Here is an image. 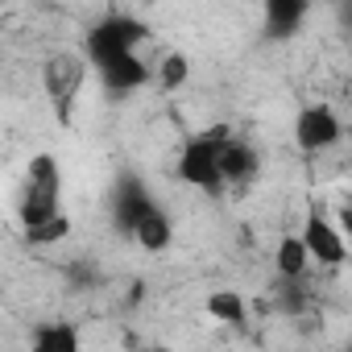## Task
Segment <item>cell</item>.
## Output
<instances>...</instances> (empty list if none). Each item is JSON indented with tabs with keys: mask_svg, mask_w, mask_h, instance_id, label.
Returning a JSON list of instances; mask_svg holds the SVG:
<instances>
[{
	"mask_svg": "<svg viewBox=\"0 0 352 352\" xmlns=\"http://www.w3.org/2000/svg\"><path fill=\"white\" fill-rule=\"evenodd\" d=\"M58 204H63V170H58L54 153H34L25 166V187H21V204H17L21 228L58 216L63 212Z\"/></svg>",
	"mask_w": 352,
	"mask_h": 352,
	"instance_id": "6da1fadb",
	"label": "cell"
},
{
	"mask_svg": "<svg viewBox=\"0 0 352 352\" xmlns=\"http://www.w3.org/2000/svg\"><path fill=\"white\" fill-rule=\"evenodd\" d=\"M232 137V129L228 124H216V129H208V133H199V137H191L187 145H183V153H179V179L187 183V187H199V191H208V195H220L228 183H224V170H220V149H224V141Z\"/></svg>",
	"mask_w": 352,
	"mask_h": 352,
	"instance_id": "7a4b0ae2",
	"label": "cell"
},
{
	"mask_svg": "<svg viewBox=\"0 0 352 352\" xmlns=\"http://www.w3.org/2000/svg\"><path fill=\"white\" fill-rule=\"evenodd\" d=\"M87 63H91V58H83V54H67V50L46 58L42 87H46V100H50V108H54V116H58L63 124H67L71 112H75V100H79L83 79H87Z\"/></svg>",
	"mask_w": 352,
	"mask_h": 352,
	"instance_id": "3957f363",
	"label": "cell"
},
{
	"mask_svg": "<svg viewBox=\"0 0 352 352\" xmlns=\"http://www.w3.org/2000/svg\"><path fill=\"white\" fill-rule=\"evenodd\" d=\"M141 38H145V30H141L137 21H129V17H108V21H100V25L87 34V58H91V67L100 71V67H108V63L133 54Z\"/></svg>",
	"mask_w": 352,
	"mask_h": 352,
	"instance_id": "277c9868",
	"label": "cell"
},
{
	"mask_svg": "<svg viewBox=\"0 0 352 352\" xmlns=\"http://www.w3.org/2000/svg\"><path fill=\"white\" fill-rule=\"evenodd\" d=\"M302 241H307V249H311V261L323 265V270H336V265L348 261V236H344L340 220H331V216L319 212V208L307 216V224H302Z\"/></svg>",
	"mask_w": 352,
	"mask_h": 352,
	"instance_id": "5b68a950",
	"label": "cell"
},
{
	"mask_svg": "<svg viewBox=\"0 0 352 352\" xmlns=\"http://www.w3.org/2000/svg\"><path fill=\"white\" fill-rule=\"evenodd\" d=\"M294 141H298V149H307V153L331 149V145L340 141V116H336L327 104H307V108H298V116H294Z\"/></svg>",
	"mask_w": 352,
	"mask_h": 352,
	"instance_id": "8992f818",
	"label": "cell"
},
{
	"mask_svg": "<svg viewBox=\"0 0 352 352\" xmlns=\"http://www.w3.org/2000/svg\"><path fill=\"white\" fill-rule=\"evenodd\" d=\"M149 208H153V195L145 191V183L141 179H124L116 187V195H112V224H116V232L120 236H133L137 224H141V216Z\"/></svg>",
	"mask_w": 352,
	"mask_h": 352,
	"instance_id": "52a82bcc",
	"label": "cell"
},
{
	"mask_svg": "<svg viewBox=\"0 0 352 352\" xmlns=\"http://www.w3.org/2000/svg\"><path fill=\"white\" fill-rule=\"evenodd\" d=\"M149 67L141 63V54L133 50V54H124V58H116V63H108V67H100V79H104V91H108V100H124V96H133L137 87H145L149 83Z\"/></svg>",
	"mask_w": 352,
	"mask_h": 352,
	"instance_id": "ba28073f",
	"label": "cell"
},
{
	"mask_svg": "<svg viewBox=\"0 0 352 352\" xmlns=\"http://www.w3.org/2000/svg\"><path fill=\"white\" fill-rule=\"evenodd\" d=\"M220 170H224V183L228 187H245L257 179V170H261V153L245 141V137H228L224 149H220Z\"/></svg>",
	"mask_w": 352,
	"mask_h": 352,
	"instance_id": "9c48e42d",
	"label": "cell"
},
{
	"mask_svg": "<svg viewBox=\"0 0 352 352\" xmlns=\"http://www.w3.org/2000/svg\"><path fill=\"white\" fill-rule=\"evenodd\" d=\"M265 5V38L270 42H290L298 30H302V21H307V13H311V0H261Z\"/></svg>",
	"mask_w": 352,
	"mask_h": 352,
	"instance_id": "30bf717a",
	"label": "cell"
},
{
	"mask_svg": "<svg viewBox=\"0 0 352 352\" xmlns=\"http://www.w3.org/2000/svg\"><path fill=\"white\" fill-rule=\"evenodd\" d=\"M133 241H137L145 253H166V249L174 245V220L166 216V208H157V204H153V208L141 216V224H137Z\"/></svg>",
	"mask_w": 352,
	"mask_h": 352,
	"instance_id": "8fae6325",
	"label": "cell"
},
{
	"mask_svg": "<svg viewBox=\"0 0 352 352\" xmlns=\"http://www.w3.org/2000/svg\"><path fill=\"white\" fill-rule=\"evenodd\" d=\"M274 265H278V278H294L302 282L307 278V265H311V249L302 241V232H286L274 249Z\"/></svg>",
	"mask_w": 352,
	"mask_h": 352,
	"instance_id": "7c38bea8",
	"label": "cell"
},
{
	"mask_svg": "<svg viewBox=\"0 0 352 352\" xmlns=\"http://www.w3.org/2000/svg\"><path fill=\"white\" fill-rule=\"evenodd\" d=\"M34 352H79V331L71 323H42L30 336Z\"/></svg>",
	"mask_w": 352,
	"mask_h": 352,
	"instance_id": "4fadbf2b",
	"label": "cell"
},
{
	"mask_svg": "<svg viewBox=\"0 0 352 352\" xmlns=\"http://www.w3.org/2000/svg\"><path fill=\"white\" fill-rule=\"evenodd\" d=\"M204 307H208V315H212L216 323H232V327H241V323L249 319V307H245V298H241L236 290H212Z\"/></svg>",
	"mask_w": 352,
	"mask_h": 352,
	"instance_id": "5bb4252c",
	"label": "cell"
},
{
	"mask_svg": "<svg viewBox=\"0 0 352 352\" xmlns=\"http://www.w3.org/2000/svg\"><path fill=\"white\" fill-rule=\"evenodd\" d=\"M21 232H25V245L50 249V245H63V241L71 236V216L58 212V216H50V220H42V224H30V228H21Z\"/></svg>",
	"mask_w": 352,
	"mask_h": 352,
	"instance_id": "9a60e30c",
	"label": "cell"
},
{
	"mask_svg": "<svg viewBox=\"0 0 352 352\" xmlns=\"http://www.w3.org/2000/svg\"><path fill=\"white\" fill-rule=\"evenodd\" d=\"M153 79H157L162 91H179V87L191 79V58H187L183 50H166L162 63H157V71H153Z\"/></svg>",
	"mask_w": 352,
	"mask_h": 352,
	"instance_id": "2e32d148",
	"label": "cell"
},
{
	"mask_svg": "<svg viewBox=\"0 0 352 352\" xmlns=\"http://www.w3.org/2000/svg\"><path fill=\"white\" fill-rule=\"evenodd\" d=\"M100 286V270L91 261H71L67 265V290H91Z\"/></svg>",
	"mask_w": 352,
	"mask_h": 352,
	"instance_id": "e0dca14e",
	"label": "cell"
},
{
	"mask_svg": "<svg viewBox=\"0 0 352 352\" xmlns=\"http://www.w3.org/2000/svg\"><path fill=\"white\" fill-rule=\"evenodd\" d=\"M336 220H340V228H344V236H348V245H352V204H348V208H340V216H336Z\"/></svg>",
	"mask_w": 352,
	"mask_h": 352,
	"instance_id": "ac0fdd59",
	"label": "cell"
},
{
	"mask_svg": "<svg viewBox=\"0 0 352 352\" xmlns=\"http://www.w3.org/2000/svg\"><path fill=\"white\" fill-rule=\"evenodd\" d=\"M141 298H145V282H133V286H129V294H124V302H129V307H137Z\"/></svg>",
	"mask_w": 352,
	"mask_h": 352,
	"instance_id": "d6986e66",
	"label": "cell"
},
{
	"mask_svg": "<svg viewBox=\"0 0 352 352\" xmlns=\"http://www.w3.org/2000/svg\"><path fill=\"white\" fill-rule=\"evenodd\" d=\"M340 17H344V30L352 34V0H344V13H340Z\"/></svg>",
	"mask_w": 352,
	"mask_h": 352,
	"instance_id": "ffe728a7",
	"label": "cell"
}]
</instances>
